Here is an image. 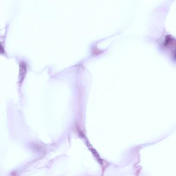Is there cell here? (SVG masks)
Here are the masks:
<instances>
[{"mask_svg":"<svg viewBox=\"0 0 176 176\" xmlns=\"http://www.w3.org/2000/svg\"><path fill=\"white\" fill-rule=\"evenodd\" d=\"M5 51L4 47L0 43V54L5 55Z\"/></svg>","mask_w":176,"mask_h":176,"instance_id":"2","label":"cell"},{"mask_svg":"<svg viewBox=\"0 0 176 176\" xmlns=\"http://www.w3.org/2000/svg\"><path fill=\"white\" fill-rule=\"evenodd\" d=\"M19 71L18 83L19 86H21L23 83L26 75L27 74V65L25 62L21 61L19 63Z\"/></svg>","mask_w":176,"mask_h":176,"instance_id":"1","label":"cell"}]
</instances>
